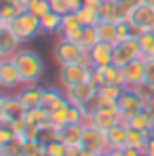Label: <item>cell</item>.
Instances as JSON below:
<instances>
[{"mask_svg":"<svg viewBox=\"0 0 154 156\" xmlns=\"http://www.w3.org/2000/svg\"><path fill=\"white\" fill-rule=\"evenodd\" d=\"M51 2V9L66 15V13H74L82 6V0H49Z\"/></svg>","mask_w":154,"mask_h":156,"instance_id":"obj_32","label":"cell"},{"mask_svg":"<svg viewBox=\"0 0 154 156\" xmlns=\"http://www.w3.org/2000/svg\"><path fill=\"white\" fill-rule=\"evenodd\" d=\"M91 112H93V120H95V127L108 131L112 129L114 125L123 122V116H120V110L118 105H112V104H95L91 105Z\"/></svg>","mask_w":154,"mask_h":156,"instance_id":"obj_5","label":"cell"},{"mask_svg":"<svg viewBox=\"0 0 154 156\" xmlns=\"http://www.w3.org/2000/svg\"><path fill=\"white\" fill-rule=\"evenodd\" d=\"M141 57V49H139V42H137V36L123 40V42H116L114 44V63L125 68L127 63L135 61Z\"/></svg>","mask_w":154,"mask_h":156,"instance_id":"obj_8","label":"cell"},{"mask_svg":"<svg viewBox=\"0 0 154 156\" xmlns=\"http://www.w3.org/2000/svg\"><path fill=\"white\" fill-rule=\"evenodd\" d=\"M0 156H23V139L15 137L6 144H0Z\"/></svg>","mask_w":154,"mask_h":156,"instance_id":"obj_29","label":"cell"},{"mask_svg":"<svg viewBox=\"0 0 154 156\" xmlns=\"http://www.w3.org/2000/svg\"><path fill=\"white\" fill-rule=\"evenodd\" d=\"M17 2H19V6H21V11H27V9H30V6H32V4H34L36 0H17Z\"/></svg>","mask_w":154,"mask_h":156,"instance_id":"obj_45","label":"cell"},{"mask_svg":"<svg viewBox=\"0 0 154 156\" xmlns=\"http://www.w3.org/2000/svg\"><path fill=\"white\" fill-rule=\"evenodd\" d=\"M146 152H148L150 156H154V135H152V139L148 141V148H146Z\"/></svg>","mask_w":154,"mask_h":156,"instance_id":"obj_46","label":"cell"},{"mask_svg":"<svg viewBox=\"0 0 154 156\" xmlns=\"http://www.w3.org/2000/svg\"><path fill=\"white\" fill-rule=\"evenodd\" d=\"M68 114H70V101H68L66 105H59V108L51 110V125H53V127H57V129H61L63 125L70 122Z\"/></svg>","mask_w":154,"mask_h":156,"instance_id":"obj_31","label":"cell"},{"mask_svg":"<svg viewBox=\"0 0 154 156\" xmlns=\"http://www.w3.org/2000/svg\"><path fill=\"white\" fill-rule=\"evenodd\" d=\"M82 27V23H80V19H78L76 13H66L63 15V19H61V36H66V34H70V32H76V30H80Z\"/></svg>","mask_w":154,"mask_h":156,"instance_id":"obj_36","label":"cell"},{"mask_svg":"<svg viewBox=\"0 0 154 156\" xmlns=\"http://www.w3.org/2000/svg\"><path fill=\"white\" fill-rule=\"evenodd\" d=\"M141 4H148V6H154V0H141Z\"/></svg>","mask_w":154,"mask_h":156,"instance_id":"obj_51","label":"cell"},{"mask_svg":"<svg viewBox=\"0 0 154 156\" xmlns=\"http://www.w3.org/2000/svg\"><path fill=\"white\" fill-rule=\"evenodd\" d=\"M61 19H63L61 13L49 11L45 17H40V27H42V32H45V34H57V32H61Z\"/></svg>","mask_w":154,"mask_h":156,"instance_id":"obj_23","label":"cell"},{"mask_svg":"<svg viewBox=\"0 0 154 156\" xmlns=\"http://www.w3.org/2000/svg\"><path fill=\"white\" fill-rule=\"evenodd\" d=\"M89 82H91L93 87H97V89H102V87H106V84H108V80H106V74H103L102 68H93Z\"/></svg>","mask_w":154,"mask_h":156,"instance_id":"obj_40","label":"cell"},{"mask_svg":"<svg viewBox=\"0 0 154 156\" xmlns=\"http://www.w3.org/2000/svg\"><path fill=\"white\" fill-rule=\"evenodd\" d=\"M93 68H87L82 63H70V66H59V87L61 89H72L76 84L89 82Z\"/></svg>","mask_w":154,"mask_h":156,"instance_id":"obj_3","label":"cell"},{"mask_svg":"<svg viewBox=\"0 0 154 156\" xmlns=\"http://www.w3.org/2000/svg\"><path fill=\"white\" fill-rule=\"evenodd\" d=\"M66 156H82V148L76 146V148H68V154Z\"/></svg>","mask_w":154,"mask_h":156,"instance_id":"obj_44","label":"cell"},{"mask_svg":"<svg viewBox=\"0 0 154 156\" xmlns=\"http://www.w3.org/2000/svg\"><path fill=\"white\" fill-rule=\"evenodd\" d=\"M38 156H49V154H47V150H45V152H42V154H38Z\"/></svg>","mask_w":154,"mask_h":156,"instance_id":"obj_53","label":"cell"},{"mask_svg":"<svg viewBox=\"0 0 154 156\" xmlns=\"http://www.w3.org/2000/svg\"><path fill=\"white\" fill-rule=\"evenodd\" d=\"M118 110H120V116H123V122H125L127 118H131L133 114H137V112H141V110H146V108H144L141 97L137 95V91L125 89V93H123L120 99H118Z\"/></svg>","mask_w":154,"mask_h":156,"instance_id":"obj_11","label":"cell"},{"mask_svg":"<svg viewBox=\"0 0 154 156\" xmlns=\"http://www.w3.org/2000/svg\"><path fill=\"white\" fill-rule=\"evenodd\" d=\"M110 152H112V156H127L125 148H123V150H110Z\"/></svg>","mask_w":154,"mask_h":156,"instance_id":"obj_48","label":"cell"},{"mask_svg":"<svg viewBox=\"0 0 154 156\" xmlns=\"http://www.w3.org/2000/svg\"><path fill=\"white\" fill-rule=\"evenodd\" d=\"M129 127H133V129H144V131H154L152 127V120H150V116H148V112L146 110H141V112H137V114H133L131 118L125 120Z\"/></svg>","mask_w":154,"mask_h":156,"instance_id":"obj_28","label":"cell"},{"mask_svg":"<svg viewBox=\"0 0 154 156\" xmlns=\"http://www.w3.org/2000/svg\"><path fill=\"white\" fill-rule=\"evenodd\" d=\"M19 13H21V9H19L17 4L2 0V9H0V30H6V27L17 19Z\"/></svg>","mask_w":154,"mask_h":156,"instance_id":"obj_24","label":"cell"},{"mask_svg":"<svg viewBox=\"0 0 154 156\" xmlns=\"http://www.w3.org/2000/svg\"><path fill=\"white\" fill-rule=\"evenodd\" d=\"M19 40L11 34V30H0V59H11L19 51Z\"/></svg>","mask_w":154,"mask_h":156,"instance_id":"obj_18","label":"cell"},{"mask_svg":"<svg viewBox=\"0 0 154 156\" xmlns=\"http://www.w3.org/2000/svg\"><path fill=\"white\" fill-rule=\"evenodd\" d=\"M129 23H131V27H133L135 36L146 34V32H154V6L139 4L137 11L131 15Z\"/></svg>","mask_w":154,"mask_h":156,"instance_id":"obj_9","label":"cell"},{"mask_svg":"<svg viewBox=\"0 0 154 156\" xmlns=\"http://www.w3.org/2000/svg\"><path fill=\"white\" fill-rule=\"evenodd\" d=\"M97 156H112V152H110V148H108V150H103V152H97Z\"/></svg>","mask_w":154,"mask_h":156,"instance_id":"obj_50","label":"cell"},{"mask_svg":"<svg viewBox=\"0 0 154 156\" xmlns=\"http://www.w3.org/2000/svg\"><path fill=\"white\" fill-rule=\"evenodd\" d=\"M152 135H154V131H144V129L129 127V146L131 148H137L139 152H146L148 141L152 139Z\"/></svg>","mask_w":154,"mask_h":156,"instance_id":"obj_21","label":"cell"},{"mask_svg":"<svg viewBox=\"0 0 154 156\" xmlns=\"http://www.w3.org/2000/svg\"><path fill=\"white\" fill-rule=\"evenodd\" d=\"M84 49L78 44V42H72L68 38H59L53 47V57L59 66H70V63H80L82 55H84Z\"/></svg>","mask_w":154,"mask_h":156,"instance_id":"obj_4","label":"cell"},{"mask_svg":"<svg viewBox=\"0 0 154 156\" xmlns=\"http://www.w3.org/2000/svg\"><path fill=\"white\" fill-rule=\"evenodd\" d=\"M89 57H91V63L93 68H108L114 63V44L112 42H103L99 40L91 51H89Z\"/></svg>","mask_w":154,"mask_h":156,"instance_id":"obj_13","label":"cell"},{"mask_svg":"<svg viewBox=\"0 0 154 156\" xmlns=\"http://www.w3.org/2000/svg\"><path fill=\"white\" fill-rule=\"evenodd\" d=\"M82 133H84V127L82 125H74V122H70V125H63L59 133H57V139H61L68 148H76L82 144Z\"/></svg>","mask_w":154,"mask_h":156,"instance_id":"obj_16","label":"cell"},{"mask_svg":"<svg viewBox=\"0 0 154 156\" xmlns=\"http://www.w3.org/2000/svg\"><path fill=\"white\" fill-rule=\"evenodd\" d=\"M139 156H150V154H148V152H141V154H139Z\"/></svg>","mask_w":154,"mask_h":156,"instance_id":"obj_52","label":"cell"},{"mask_svg":"<svg viewBox=\"0 0 154 156\" xmlns=\"http://www.w3.org/2000/svg\"><path fill=\"white\" fill-rule=\"evenodd\" d=\"M47 154L49 156H66L68 154V146L61 139H51V141H47Z\"/></svg>","mask_w":154,"mask_h":156,"instance_id":"obj_38","label":"cell"},{"mask_svg":"<svg viewBox=\"0 0 154 156\" xmlns=\"http://www.w3.org/2000/svg\"><path fill=\"white\" fill-rule=\"evenodd\" d=\"M123 70H125V78H127V89L135 91L137 87L146 84V59L144 57L127 63Z\"/></svg>","mask_w":154,"mask_h":156,"instance_id":"obj_14","label":"cell"},{"mask_svg":"<svg viewBox=\"0 0 154 156\" xmlns=\"http://www.w3.org/2000/svg\"><path fill=\"white\" fill-rule=\"evenodd\" d=\"M106 139H108V148L110 150H123L129 146V125L127 122H118L112 129L106 131Z\"/></svg>","mask_w":154,"mask_h":156,"instance_id":"obj_15","label":"cell"},{"mask_svg":"<svg viewBox=\"0 0 154 156\" xmlns=\"http://www.w3.org/2000/svg\"><path fill=\"white\" fill-rule=\"evenodd\" d=\"M99 42V34H97V27H84L82 30V36L78 40V44L84 49V51H91L95 44Z\"/></svg>","mask_w":154,"mask_h":156,"instance_id":"obj_35","label":"cell"},{"mask_svg":"<svg viewBox=\"0 0 154 156\" xmlns=\"http://www.w3.org/2000/svg\"><path fill=\"white\" fill-rule=\"evenodd\" d=\"M146 84L154 89V57L146 59Z\"/></svg>","mask_w":154,"mask_h":156,"instance_id":"obj_42","label":"cell"},{"mask_svg":"<svg viewBox=\"0 0 154 156\" xmlns=\"http://www.w3.org/2000/svg\"><path fill=\"white\" fill-rule=\"evenodd\" d=\"M95 27H97L99 40L112 42V44L118 42V21H99Z\"/></svg>","mask_w":154,"mask_h":156,"instance_id":"obj_22","label":"cell"},{"mask_svg":"<svg viewBox=\"0 0 154 156\" xmlns=\"http://www.w3.org/2000/svg\"><path fill=\"white\" fill-rule=\"evenodd\" d=\"M127 87H118V84H106L97 91V101L99 104H112V105H118V99L120 95L125 93Z\"/></svg>","mask_w":154,"mask_h":156,"instance_id":"obj_20","label":"cell"},{"mask_svg":"<svg viewBox=\"0 0 154 156\" xmlns=\"http://www.w3.org/2000/svg\"><path fill=\"white\" fill-rule=\"evenodd\" d=\"M23 118L27 120V125H42L47 120H51V110H47L45 105H36V108H27Z\"/></svg>","mask_w":154,"mask_h":156,"instance_id":"obj_25","label":"cell"},{"mask_svg":"<svg viewBox=\"0 0 154 156\" xmlns=\"http://www.w3.org/2000/svg\"><path fill=\"white\" fill-rule=\"evenodd\" d=\"M139 4H141V0H116L120 21H129V19H131V15L137 11V6H139Z\"/></svg>","mask_w":154,"mask_h":156,"instance_id":"obj_33","label":"cell"},{"mask_svg":"<svg viewBox=\"0 0 154 156\" xmlns=\"http://www.w3.org/2000/svg\"><path fill=\"white\" fill-rule=\"evenodd\" d=\"M27 11H32L36 17H45V15H47L49 11H53V9H51V2H49V0H36Z\"/></svg>","mask_w":154,"mask_h":156,"instance_id":"obj_39","label":"cell"},{"mask_svg":"<svg viewBox=\"0 0 154 156\" xmlns=\"http://www.w3.org/2000/svg\"><path fill=\"white\" fill-rule=\"evenodd\" d=\"M99 17H102V21H120L116 0H103L102 9H99Z\"/></svg>","mask_w":154,"mask_h":156,"instance_id":"obj_30","label":"cell"},{"mask_svg":"<svg viewBox=\"0 0 154 156\" xmlns=\"http://www.w3.org/2000/svg\"><path fill=\"white\" fill-rule=\"evenodd\" d=\"M26 105L19 101L17 95H2L0 97V125H11L13 120L23 118Z\"/></svg>","mask_w":154,"mask_h":156,"instance_id":"obj_7","label":"cell"},{"mask_svg":"<svg viewBox=\"0 0 154 156\" xmlns=\"http://www.w3.org/2000/svg\"><path fill=\"white\" fill-rule=\"evenodd\" d=\"M82 156H97V152H91V150H84L82 148Z\"/></svg>","mask_w":154,"mask_h":156,"instance_id":"obj_49","label":"cell"},{"mask_svg":"<svg viewBox=\"0 0 154 156\" xmlns=\"http://www.w3.org/2000/svg\"><path fill=\"white\" fill-rule=\"evenodd\" d=\"M97 87H93L91 82H82V84H76L72 89L66 91L68 95V101L72 105H80V108H91V105L97 101Z\"/></svg>","mask_w":154,"mask_h":156,"instance_id":"obj_6","label":"cell"},{"mask_svg":"<svg viewBox=\"0 0 154 156\" xmlns=\"http://www.w3.org/2000/svg\"><path fill=\"white\" fill-rule=\"evenodd\" d=\"M15 131L11 129V125H0V144H6L11 139H15Z\"/></svg>","mask_w":154,"mask_h":156,"instance_id":"obj_41","label":"cell"},{"mask_svg":"<svg viewBox=\"0 0 154 156\" xmlns=\"http://www.w3.org/2000/svg\"><path fill=\"white\" fill-rule=\"evenodd\" d=\"M146 112H148V116H150V120H152V127H154V104L148 105V108H146Z\"/></svg>","mask_w":154,"mask_h":156,"instance_id":"obj_47","label":"cell"},{"mask_svg":"<svg viewBox=\"0 0 154 156\" xmlns=\"http://www.w3.org/2000/svg\"><path fill=\"white\" fill-rule=\"evenodd\" d=\"M17 97L26 105V110L36 108V105H40V99H42V89L36 84H23V89H19V93H17Z\"/></svg>","mask_w":154,"mask_h":156,"instance_id":"obj_19","label":"cell"},{"mask_svg":"<svg viewBox=\"0 0 154 156\" xmlns=\"http://www.w3.org/2000/svg\"><path fill=\"white\" fill-rule=\"evenodd\" d=\"M21 84H23V80H21L17 66L13 63V59H0V87L11 91V89L21 87Z\"/></svg>","mask_w":154,"mask_h":156,"instance_id":"obj_12","label":"cell"},{"mask_svg":"<svg viewBox=\"0 0 154 156\" xmlns=\"http://www.w3.org/2000/svg\"><path fill=\"white\" fill-rule=\"evenodd\" d=\"M103 74H106V80L108 84H118V87H127V78H125V70L116 63L103 68Z\"/></svg>","mask_w":154,"mask_h":156,"instance_id":"obj_27","label":"cell"},{"mask_svg":"<svg viewBox=\"0 0 154 156\" xmlns=\"http://www.w3.org/2000/svg\"><path fill=\"white\" fill-rule=\"evenodd\" d=\"M11 59L17 66L23 84H36L40 80L42 72H45V61H42V57L36 51H32V49H19Z\"/></svg>","mask_w":154,"mask_h":156,"instance_id":"obj_1","label":"cell"},{"mask_svg":"<svg viewBox=\"0 0 154 156\" xmlns=\"http://www.w3.org/2000/svg\"><path fill=\"white\" fill-rule=\"evenodd\" d=\"M78 15V19H80V23L82 27H95L99 21H102V17H99V11H95V9H89V6H80L78 11H74Z\"/></svg>","mask_w":154,"mask_h":156,"instance_id":"obj_26","label":"cell"},{"mask_svg":"<svg viewBox=\"0 0 154 156\" xmlns=\"http://www.w3.org/2000/svg\"><path fill=\"white\" fill-rule=\"evenodd\" d=\"M11 30V34L19 40V42H26V40H32L38 32H42L40 27V17H36L32 11H21L17 15V19L6 27Z\"/></svg>","mask_w":154,"mask_h":156,"instance_id":"obj_2","label":"cell"},{"mask_svg":"<svg viewBox=\"0 0 154 156\" xmlns=\"http://www.w3.org/2000/svg\"><path fill=\"white\" fill-rule=\"evenodd\" d=\"M82 4L84 6H89V9H95V11H99L103 4V0H82Z\"/></svg>","mask_w":154,"mask_h":156,"instance_id":"obj_43","label":"cell"},{"mask_svg":"<svg viewBox=\"0 0 154 156\" xmlns=\"http://www.w3.org/2000/svg\"><path fill=\"white\" fill-rule=\"evenodd\" d=\"M68 104V95H66V89H57V87H47L42 89V99L40 105H45L47 110H55L59 105Z\"/></svg>","mask_w":154,"mask_h":156,"instance_id":"obj_17","label":"cell"},{"mask_svg":"<svg viewBox=\"0 0 154 156\" xmlns=\"http://www.w3.org/2000/svg\"><path fill=\"white\" fill-rule=\"evenodd\" d=\"M80 148L84 150H91V152H103L108 150V139H106V131L99 129V127H84V133H82V144Z\"/></svg>","mask_w":154,"mask_h":156,"instance_id":"obj_10","label":"cell"},{"mask_svg":"<svg viewBox=\"0 0 154 156\" xmlns=\"http://www.w3.org/2000/svg\"><path fill=\"white\" fill-rule=\"evenodd\" d=\"M137 42H139V49H141V57H144V59L154 57V32L139 34V36H137Z\"/></svg>","mask_w":154,"mask_h":156,"instance_id":"obj_34","label":"cell"},{"mask_svg":"<svg viewBox=\"0 0 154 156\" xmlns=\"http://www.w3.org/2000/svg\"><path fill=\"white\" fill-rule=\"evenodd\" d=\"M47 150V144L42 139H26L23 141V156H38Z\"/></svg>","mask_w":154,"mask_h":156,"instance_id":"obj_37","label":"cell"}]
</instances>
